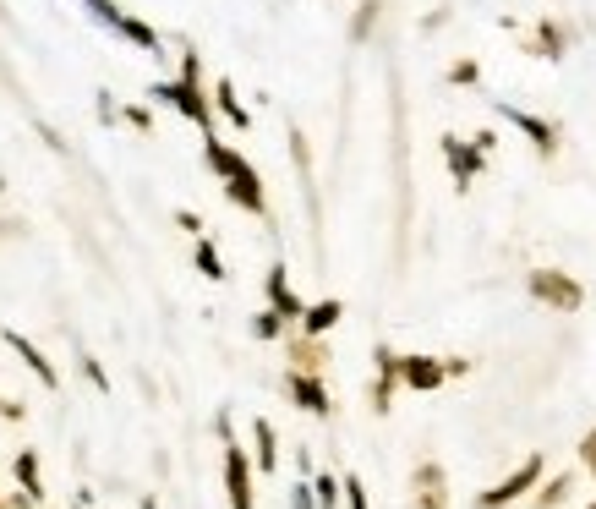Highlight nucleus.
<instances>
[{"instance_id":"obj_13","label":"nucleus","mask_w":596,"mask_h":509,"mask_svg":"<svg viewBox=\"0 0 596 509\" xmlns=\"http://www.w3.org/2000/svg\"><path fill=\"white\" fill-rule=\"evenodd\" d=\"M263 291H268V307H274L285 323H296V318H301V307H307L296 291H290V274H285V263H274V269H268Z\"/></svg>"},{"instance_id":"obj_22","label":"nucleus","mask_w":596,"mask_h":509,"mask_svg":"<svg viewBox=\"0 0 596 509\" xmlns=\"http://www.w3.org/2000/svg\"><path fill=\"white\" fill-rule=\"evenodd\" d=\"M252 334H257V340H285V318H279L274 307H263L252 318Z\"/></svg>"},{"instance_id":"obj_20","label":"nucleus","mask_w":596,"mask_h":509,"mask_svg":"<svg viewBox=\"0 0 596 509\" xmlns=\"http://www.w3.org/2000/svg\"><path fill=\"white\" fill-rule=\"evenodd\" d=\"M531 55L564 61V28H558V22H542V28H536V50H531Z\"/></svg>"},{"instance_id":"obj_30","label":"nucleus","mask_w":596,"mask_h":509,"mask_svg":"<svg viewBox=\"0 0 596 509\" xmlns=\"http://www.w3.org/2000/svg\"><path fill=\"white\" fill-rule=\"evenodd\" d=\"M580 466H586L591 477H596V427H591L586 438H580Z\"/></svg>"},{"instance_id":"obj_33","label":"nucleus","mask_w":596,"mask_h":509,"mask_svg":"<svg viewBox=\"0 0 596 509\" xmlns=\"http://www.w3.org/2000/svg\"><path fill=\"white\" fill-rule=\"evenodd\" d=\"M471 373V362H465V356H443V378H465Z\"/></svg>"},{"instance_id":"obj_24","label":"nucleus","mask_w":596,"mask_h":509,"mask_svg":"<svg viewBox=\"0 0 596 509\" xmlns=\"http://www.w3.org/2000/svg\"><path fill=\"white\" fill-rule=\"evenodd\" d=\"M340 504H345V509H372L367 488H361V477H340Z\"/></svg>"},{"instance_id":"obj_19","label":"nucleus","mask_w":596,"mask_h":509,"mask_svg":"<svg viewBox=\"0 0 596 509\" xmlns=\"http://www.w3.org/2000/svg\"><path fill=\"white\" fill-rule=\"evenodd\" d=\"M192 263H197V274H203V280H225V258H219V247H214L208 236H197Z\"/></svg>"},{"instance_id":"obj_25","label":"nucleus","mask_w":596,"mask_h":509,"mask_svg":"<svg viewBox=\"0 0 596 509\" xmlns=\"http://www.w3.org/2000/svg\"><path fill=\"white\" fill-rule=\"evenodd\" d=\"M88 11H93V17L104 22V28H121V17H126V11L115 6V0H88Z\"/></svg>"},{"instance_id":"obj_15","label":"nucleus","mask_w":596,"mask_h":509,"mask_svg":"<svg viewBox=\"0 0 596 509\" xmlns=\"http://www.w3.org/2000/svg\"><path fill=\"white\" fill-rule=\"evenodd\" d=\"M252 466L257 471L279 466V438H274V427H268V416H257V422H252Z\"/></svg>"},{"instance_id":"obj_7","label":"nucleus","mask_w":596,"mask_h":509,"mask_svg":"<svg viewBox=\"0 0 596 509\" xmlns=\"http://www.w3.org/2000/svg\"><path fill=\"white\" fill-rule=\"evenodd\" d=\"M498 115H504V121H509L520 137H531L536 154H547V159L558 154V126H553V121H542V115L520 110V104H504V99H498Z\"/></svg>"},{"instance_id":"obj_1","label":"nucleus","mask_w":596,"mask_h":509,"mask_svg":"<svg viewBox=\"0 0 596 509\" xmlns=\"http://www.w3.org/2000/svg\"><path fill=\"white\" fill-rule=\"evenodd\" d=\"M203 159H208V170H214V176L225 181V198L236 203L241 214H252V219H263V214H268L263 176L252 170V159L241 154V148H230V143H219L214 132H203Z\"/></svg>"},{"instance_id":"obj_35","label":"nucleus","mask_w":596,"mask_h":509,"mask_svg":"<svg viewBox=\"0 0 596 509\" xmlns=\"http://www.w3.org/2000/svg\"><path fill=\"white\" fill-rule=\"evenodd\" d=\"M296 509H318V504H312V488H307V482L296 488Z\"/></svg>"},{"instance_id":"obj_6","label":"nucleus","mask_w":596,"mask_h":509,"mask_svg":"<svg viewBox=\"0 0 596 509\" xmlns=\"http://www.w3.org/2000/svg\"><path fill=\"white\" fill-rule=\"evenodd\" d=\"M438 148H443V165H449L454 187H460V192H471V181L482 176L487 154H482V148L471 143V137H465V143H460V137H454V132H449V137H438Z\"/></svg>"},{"instance_id":"obj_29","label":"nucleus","mask_w":596,"mask_h":509,"mask_svg":"<svg viewBox=\"0 0 596 509\" xmlns=\"http://www.w3.org/2000/svg\"><path fill=\"white\" fill-rule=\"evenodd\" d=\"M121 115H126V121H132V126H137V132H154V115H148V110H143V104H126V110H121Z\"/></svg>"},{"instance_id":"obj_12","label":"nucleus","mask_w":596,"mask_h":509,"mask_svg":"<svg viewBox=\"0 0 596 509\" xmlns=\"http://www.w3.org/2000/svg\"><path fill=\"white\" fill-rule=\"evenodd\" d=\"M345 318V302H334V296H323V302H307L296 318V329L307 334V340H323V334H334V323Z\"/></svg>"},{"instance_id":"obj_34","label":"nucleus","mask_w":596,"mask_h":509,"mask_svg":"<svg viewBox=\"0 0 596 509\" xmlns=\"http://www.w3.org/2000/svg\"><path fill=\"white\" fill-rule=\"evenodd\" d=\"M471 143H476V148H482V154H493V148H498V132H476V137H471Z\"/></svg>"},{"instance_id":"obj_10","label":"nucleus","mask_w":596,"mask_h":509,"mask_svg":"<svg viewBox=\"0 0 596 509\" xmlns=\"http://www.w3.org/2000/svg\"><path fill=\"white\" fill-rule=\"evenodd\" d=\"M0 340H6L11 351L22 356V367H28V373L39 378L44 389H61V373H55V367L44 362V351H39V345H33V340H28V334H22V329H0Z\"/></svg>"},{"instance_id":"obj_32","label":"nucleus","mask_w":596,"mask_h":509,"mask_svg":"<svg viewBox=\"0 0 596 509\" xmlns=\"http://www.w3.org/2000/svg\"><path fill=\"white\" fill-rule=\"evenodd\" d=\"M372 11H378V0H361V17H356V28H350L356 39H367V28H372Z\"/></svg>"},{"instance_id":"obj_2","label":"nucleus","mask_w":596,"mask_h":509,"mask_svg":"<svg viewBox=\"0 0 596 509\" xmlns=\"http://www.w3.org/2000/svg\"><path fill=\"white\" fill-rule=\"evenodd\" d=\"M148 99L170 104V110L186 115L197 132H214V104H208V94H203V77H170V83H154Z\"/></svg>"},{"instance_id":"obj_5","label":"nucleus","mask_w":596,"mask_h":509,"mask_svg":"<svg viewBox=\"0 0 596 509\" xmlns=\"http://www.w3.org/2000/svg\"><path fill=\"white\" fill-rule=\"evenodd\" d=\"M219 438H225V493H230V509H252L257 504V493H252V455L230 433H219Z\"/></svg>"},{"instance_id":"obj_36","label":"nucleus","mask_w":596,"mask_h":509,"mask_svg":"<svg viewBox=\"0 0 596 509\" xmlns=\"http://www.w3.org/2000/svg\"><path fill=\"white\" fill-rule=\"evenodd\" d=\"M77 509H88V499H77Z\"/></svg>"},{"instance_id":"obj_26","label":"nucleus","mask_w":596,"mask_h":509,"mask_svg":"<svg viewBox=\"0 0 596 509\" xmlns=\"http://www.w3.org/2000/svg\"><path fill=\"white\" fill-rule=\"evenodd\" d=\"M296 367H307V373H318V367H323L318 340H307V334H301V345H296Z\"/></svg>"},{"instance_id":"obj_31","label":"nucleus","mask_w":596,"mask_h":509,"mask_svg":"<svg viewBox=\"0 0 596 509\" xmlns=\"http://www.w3.org/2000/svg\"><path fill=\"white\" fill-rule=\"evenodd\" d=\"M175 225H181L186 236H203V219H197L192 208H175Z\"/></svg>"},{"instance_id":"obj_4","label":"nucleus","mask_w":596,"mask_h":509,"mask_svg":"<svg viewBox=\"0 0 596 509\" xmlns=\"http://www.w3.org/2000/svg\"><path fill=\"white\" fill-rule=\"evenodd\" d=\"M542 466H547L542 455H525V460L509 471L504 482H493L487 493H476V509H504V504H514V499H520V493H531L536 482H542Z\"/></svg>"},{"instance_id":"obj_37","label":"nucleus","mask_w":596,"mask_h":509,"mask_svg":"<svg viewBox=\"0 0 596 509\" xmlns=\"http://www.w3.org/2000/svg\"><path fill=\"white\" fill-rule=\"evenodd\" d=\"M586 509H596V504H586Z\"/></svg>"},{"instance_id":"obj_9","label":"nucleus","mask_w":596,"mask_h":509,"mask_svg":"<svg viewBox=\"0 0 596 509\" xmlns=\"http://www.w3.org/2000/svg\"><path fill=\"white\" fill-rule=\"evenodd\" d=\"M400 384L416 389V395H432V389H443L449 378H443V356H400Z\"/></svg>"},{"instance_id":"obj_38","label":"nucleus","mask_w":596,"mask_h":509,"mask_svg":"<svg viewBox=\"0 0 596 509\" xmlns=\"http://www.w3.org/2000/svg\"><path fill=\"white\" fill-rule=\"evenodd\" d=\"M0 509H6V504H0Z\"/></svg>"},{"instance_id":"obj_11","label":"nucleus","mask_w":596,"mask_h":509,"mask_svg":"<svg viewBox=\"0 0 596 509\" xmlns=\"http://www.w3.org/2000/svg\"><path fill=\"white\" fill-rule=\"evenodd\" d=\"M372 367H378V389H372V411H389V406H394V389H400V351L378 345V351H372Z\"/></svg>"},{"instance_id":"obj_23","label":"nucleus","mask_w":596,"mask_h":509,"mask_svg":"<svg viewBox=\"0 0 596 509\" xmlns=\"http://www.w3.org/2000/svg\"><path fill=\"white\" fill-rule=\"evenodd\" d=\"M569 488H575V477H553L542 493H536V504H542V509H558V504L569 499Z\"/></svg>"},{"instance_id":"obj_27","label":"nucleus","mask_w":596,"mask_h":509,"mask_svg":"<svg viewBox=\"0 0 596 509\" xmlns=\"http://www.w3.org/2000/svg\"><path fill=\"white\" fill-rule=\"evenodd\" d=\"M476 77H482V66H476V61H454V66H449V83H454V88H471Z\"/></svg>"},{"instance_id":"obj_17","label":"nucleus","mask_w":596,"mask_h":509,"mask_svg":"<svg viewBox=\"0 0 596 509\" xmlns=\"http://www.w3.org/2000/svg\"><path fill=\"white\" fill-rule=\"evenodd\" d=\"M11 471H17L22 493H28V499H33V504H44V477H39V449H22V455H17V466H11Z\"/></svg>"},{"instance_id":"obj_14","label":"nucleus","mask_w":596,"mask_h":509,"mask_svg":"<svg viewBox=\"0 0 596 509\" xmlns=\"http://www.w3.org/2000/svg\"><path fill=\"white\" fill-rule=\"evenodd\" d=\"M208 104H214V110L225 115L230 126H236V132H247V126H252V110L241 104V94H236V83H230V77H219V83H214V94H208Z\"/></svg>"},{"instance_id":"obj_21","label":"nucleus","mask_w":596,"mask_h":509,"mask_svg":"<svg viewBox=\"0 0 596 509\" xmlns=\"http://www.w3.org/2000/svg\"><path fill=\"white\" fill-rule=\"evenodd\" d=\"M312 504L340 509V477H334V471H318V482H312Z\"/></svg>"},{"instance_id":"obj_8","label":"nucleus","mask_w":596,"mask_h":509,"mask_svg":"<svg viewBox=\"0 0 596 509\" xmlns=\"http://www.w3.org/2000/svg\"><path fill=\"white\" fill-rule=\"evenodd\" d=\"M285 395L296 400L301 411H312V416H329V411H334L329 384H323L318 373H307V367H290V373H285Z\"/></svg>"},{"instance_id":"obj_3","label":"nucleus","mask_w":596,"mask_h":509,"mask_svg":"<svg viewBox=\"0 0 596 509\" xmlns=\"http://www.w3.org/2000/svg\"><path fill=\"white\" fill-rule=\"evenodd\" d=\"M525 291H531L542 307H553V312H580L586 307V285H580L575 274H564V269H531L525 274Z\"/></svg>"},{"instance_id":"obj_16","label":"nucleus","mask_w":596,"mask_h":509,"mask_svg":"<svg viewBox=\"0 0 596 509\" xmlns=\"http://www.w3.org/2000/svg\"><path fill=\"white\" fill-rule=\"evenodd\" d=\"M416 509H449V499H443V471H438V466H422V471H416Z\"/></svg>"},{"instance_id":"obj_18","label":"nucleus","mask_w":596,"mask_h":509,"mask_svg":"<svg viewBox=\"0 0 596 509\" xmlns=\"http://www.w3.org/2000/svg\"><path fill=\"white\" fill-rule=\"evenodd\" d=\"M115 33H121V39H126V44H137V50L159 55V33H154V28H148V22H143V17H132V11H126V17H121V28H115Z\"/></svg>"},{"instance_id":"obj_28","label":"nucleus","mask_w":596,"mask_h":509,"mask_svg":"<svg viewBox=\"0 0 596 509\" xmlns=\"http://www.w3.org/2000/svg\"><path fill=\"white\" fill-rule=\"evenodd\" d=\"M83 378H88L93 389H99V395H110V373H104V367L93 362V356H83Z\"/></svg>"}]
</instances>
